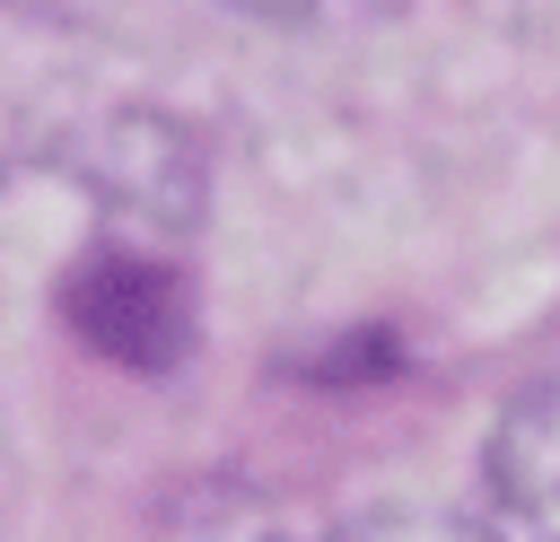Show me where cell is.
I'll return each instance as SVG.
<instances>
[{"label":"cell","mask_w":560,"mask_h":542,"mask_svg":"<svg viewBox=\"0 0 560 542\" xmlns=\"http://www.w3.org/2000/svg\"><path fill=\"white\" fill-rule=\"evenodd\" d=\"M490 507L508 542H560V376L508 402L490 437Z\"/></svg>","instance_id":"obj_1"},{"label":"cell","mask_w":560,"mask_h":542,"mask_svg":"<svg viewBox=\"0 0 560 542\" xmlns=\"http://www.w3.org/2000/svg\"><path fill=\"white\" fill-rule=\"evenodd\" d=\"M70 315L96 350L131 358V367H158L184 350V288L158 271V262H131V254H105L70 280Z\"/></svg>","instance_id":"obj_2"},{"label":"cell","mask_w":560,"mask_h":542,"mask_svg":"<svg viewBox=\"0 0 560 542\" xmlns=\"http://www.w3.org/2000/svg\"><path fill=\"white\" fill-rule=\"evenodd\" d=\"M18 17H44V26H88V35H158L175 17H201V9H228V17H298L315 0H0Z\"/></svg>","instance_id":"obj_3"}]
</instances>
